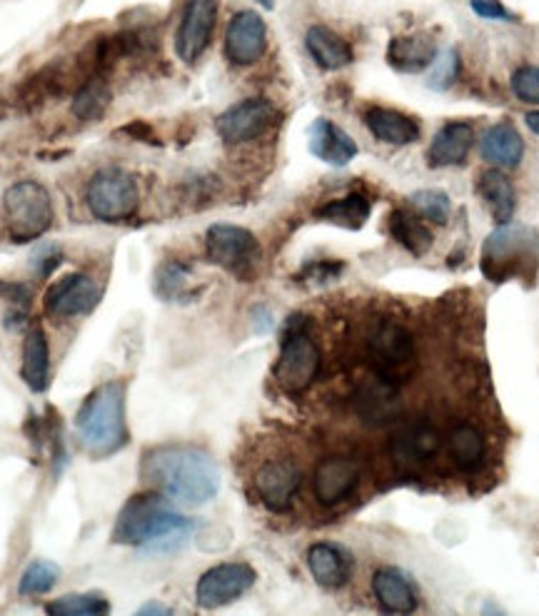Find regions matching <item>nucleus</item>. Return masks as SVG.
Segmentation results:
<instances>
[{
  "label": "nucleus",
  "instance_id": "f257e3e1",
  "mask_svg": "<svg viewBox=\"0 0 539 616\" xmlns=\"http://www.w3.org/2000/svg\"><path fill=\"white\" fill-rule=\"evenodd\" d=\"M143 477L165 497L190 506L207 504L220 489V470L213 457L188 445L161 447L145 454Z\"/></svg>",
  "mask_w": 539,
  "mask_h": 616
},
{
  "label": "nucleus",
  "instance_id": "f03ea898",
  "mask_svg": "<svg viewBox=\"0 0 539 616\" xmlns=\"http://www.w3.org/2000/svg\"><path fill=\"white\" fill-rule=\"evenodd\" d=\"M195 522L170 510L161 495H138L128 499L113 527L115 544L145 547L153 552H172L188 542Z\"/></svg>",
  "mask_w": 539,
  "mask_h": 616
},
{
  "label": "nucleus",
  "instance_id": "7ed1b4c3",
  "mask_svg": "<svg viewBox=\"0 0 539 616\" xmlns=\"http://www.w3.org/2000/svg\"><path fill=\"white\" fill-rule=\"evenodd\" d=\"M76 427L82 447L93 457H107L128 442L126 387L123 382H105L82 402Z\"/></svg>",
  "mask_w": 539,
  "mask_h": 616
},
{
  "label": "nucleus",
  "instance_id": "20e7f679",
  "mask_svg": "<svg viewBox=\"0 0 539 616\" xmlns=\"http://www.w3.org/2000/svg\"><path fill=\"white\" fill-rule=\"evenodd\" d=\"M539 257V238L535 230L519 228V224H500L487 238L483 247V262L479 268L492 282H508L522 278L529 270L535 272Z\"/></svg>",
  "mask_w": 539,
  "mask_h": 616
},
{
  "label": "nucleus",
  "instance_id": "39448f33",
  "mask_svg": "<svg viewBox=\"0 0 539 616\" xmlns=\"http://www.w3.org/2000/svg\"><path fill=\"white\" fill-rule=\"evenodd\" d=\"M308 328L310 322L305 315H293L283 330V339H280V355L272 374L290 395L305 393L320 372V349Z\"/></svg>",
  "mask_w": 539,
  "mask_h": 616
},
{
  "label": "nucleus",
  "instance_id": "423d86ee",
  "mask_svg": "<svg viewBox=\"0 0 539 616\" xmlns=\"http://www.w3.org/2000/svg\"><path fill=\"white\" fill-rule=\"evenodd\" d=\"M3 210L8 235L18 245L43 238L55 218L51 193L36 180H21L8 188L3 195Z\"/></svg>",
  "mask_w": 539,
  "mask_h": 616
},
{
  "label": "nucleus",
  "instance_id": "0eeeda50",
  "mask_svg": "<svg viewBox=\"0 0 539 616\" xmlns=\"http://www.w3.org/2000/svg\"><path fill=\"white\" fill-rule=\"evenodd\" d=\"M368 355L377 377L393 382V385L408 380L414 364H418V349H414L412 335L408 328H402L395 320H383L372 330L368 339Z\"/></svg>",
  "mask_w": 539,
  "mask_h": 616
},
{
  "label": "nucleus",
  "instance_id": "6e6552de",
  "mask_svg": "<svg viewBox=\"0 0 539 616\" xmlns=\"http://www.w3.org/2000/svg\"><path fill=\"white\" fill-rule=\"evenodd\" d=\"M86 200L90 213L103 222H120L136 215L140 193L136 175L123 168L98 170L88 182Z\"/></svg>",
  "mask_w": 539,
  "mask_h": 616
},
{
  "label": "nucleus",
  "instance_id": "1a4fd4ad",
  "mask_svg": "<svg viewBox=\"0 0 539 616\" xmlns=\"http://www.w3.org/2000/svg\"><path fill=\"white\" fill-rule=\"evenodd\" d=\"M207 260L238 278H251L260 262V243L251 230L240 224H213L205 235Z\"/></svg>",
  "mask_w": 539,
  "mask_h": 616
},
{
  "label": "nucleus",
  "instance_id": "9d476101",
  "mask_svg": "<svg viewBox=\"0 0 539 616\" xmlns=\"http://www.w3.org/2000/svg\"><path fill=\"white\" fill-rule=\"evenodd\" d=\"M278 111L268 98H247L230 105L226 113L218 115L215 130L228 145H243L260 138L275 125Z\"/></svg>",
  "mask_w": 539,
  "mask_h": 616
},
{
  "label": "nucleus",
  "instance_id": "9b49d317",
  "mask_svg": "<svg viewBox=\"0 0 539 616\" xmlns=\"http://www.w3.org/2000/svg\"><path fill=\"white\" fill-rule=\"evenodd\" d=\"M257 572L245 562H226L207 569L195 587V599L203 609H220L251 592Z\"/></svg>",
  "mask_w": 539,
  "mask_h": 616
},
{
  "label": "nucleus",
  "instance_id": "f8f14e48",
  "mask_svg": "<svg viewBox=\"0 0 539 616\" xmlns=\"http://www.w3.org/2000/svg\"><path fill=\"white\" fill-rule=\"evenodd\" d=\"M218 25V0H188L176 36V53L182 63H195L210 46Z\"/></svg>",
  "mask_w": 539,
  "mask_h": 616
},
{
  "label": "nucleus",
  "instance_id": "ddd939ff",
  "mask_svg": "<svg viewBox=\"0 0 539 616\" xmlns=\"http://www.w3.org/2000/svg\"><path fill=\"white\" fill-rule=\"evenodd\" d=\"M101 303V287L90 274H65L46 293V312L53 318H78L95 310Z\"/></svg>",
  "mask_w": 539,
  "mask_h": 616
},
{
  "label": "nucleus",
  "instance_id": "4468645a",
  "mask_svg": "<svg viewBox=\"0 0 539 616\" xmlns=\"http://www.w3.org/2000/svg\"><path fill=\"white\" fill-rule=\"evenodd\" d=\"M268 50V25L255 11H240L226 30V55L232 65H255Z\"/></svg>",
  "mask_w": 539,
  "mask_h": 616
},
{
  "label": "nucleus",
  "instance_id": "2eb2a0df",
  "mask_svg": "<svg viewBox=\"0 0 539 616\" xmlns=\"http://www.w3.org/2000/svg\"><path fill=\"white\" fill-rule=\"evenodd\" d=\"M303 472L293 460L265 462L255 474V492L272 512H285L300 492Z\"/></svg>",
  "mask_w": 539,
  "mask_h": 616
},
{
  "label": "nucleus",
  "instance_id": "dca6fc26",
  "mask_svg": "<svg viewBox=\"0 0 539 616\" xmlns=\"http://www.w3.org/2000/svg\"><path fill=\"white\" fill-rule=\"evenodd\" d=\"M360 482V464L350 457H328L318 464L312 479L315 499L322 506H335L355 492Z\"/></svg>",
  "mask_w": 539,
  "mask_h": 616
},
{
  "label": "nucleus",
  "instance_id": "f3484780",
  "mask_svg": "<svg viewBox=\"0 0 539 616\" xmlns=\"http://www.w3.org/2000/svg\"><path fill=\"white\" fill-rule=\"evenodd\" d=\"M355 407H358L360 420L368 427H387V424L400 420L402 414V399L397 393V385L377 377V374L358 389Z\"/></svg>",
  "mask_w": 539,
  "mask_h": 616
},
{
  "label": "nucleus",
  "instance_id": "a211bd4d",
  "mask_svg": "<svg viewBox=\"0 0 539 616\" xmlns=\"http://www.w3.org/2000/svg\"><path fill=\"white\" fill-rule=\"evenodd\" d=\"M439 449V435L435 427L422 422L405 424L389 439V452H393L397 464L414 467V464L429 462Z\"/></svg>",
  "mask_w": 539,
  "mask_h": 616
},
{
  "label": "nucleus",
  "instance_id": "6ab92c4d",
  "mask_svg": "<svg viewBox=\"0 0 539 616\" xmlns=\"http://www.w3.org/2000/svg\"><path fill=\"white\" fill-rule=\"evenodd\" d=\"M310 153L322 163L345 168L358 157V143L333 120L318 118L310 125Z\"/></svg>",
  "mask_w": 539,
  "mask_h": 616
},
{
  "label": "nucleus",
  "instance_id": "aec40b11",
  "mask_svg": "<svg viewBox=\"0 0 539 616\" xmlns=\"http://www.w3.org/2000/svg\"><path fill=\"white\" fill-rule=\"evenodd\" d=\"M472 145H475V130L470 123H445L429 143L427 161L433 168H454L467 161Z\"/></svg>",
  "mask_w": 539,
  "mask_h": 616
},
{
  "label": "nucleus",
  "instance_id": "412c9836",
  "mask_svg": "<svg viewBox=\"0 0 539 616\" xmlns=\"http://www.w3.org/2000/svg\"><path fill=\"white\" fill-rule=\"evenodd\" d=\"M372 592L380 609L389 614H410L418 609L420 596L410 577L395 567H383L372 577Z\"/></svg>",
  "mask_w": 539,
  "mask_h": 616
},
{
  "label": "nucleus",
  "instance_id": "4be33fe9",
  "mask_svg": "<svg viewBox=\"0 0 539 616\" xmlns=\"http://www.w3.org/2000/svg\"><path fill=\"white\" fill-rule=\"evenodd\" d=\"M308 569L312 579L325 589H339L350 581L352 556L343 547L320 542L308 549Z\"/></svg>",
  "mask_w": 539,
  "mask_h": 616
},
{
  "label": "nucleus",
  "instance_id": "5701e85b",
  "mask_svg": "<svg viewBox=\"0 0 539 616\" xmlns=\"http://www.w3.org/2000/svg\"><path fill=\"white\" fill-rule=\"evenodd\" d=\"M439 53L437 40L429 33H414V36H397L387 48V63L400 73H422Z\"/></svg>",
  "mask_w": 539,
  "mask_h": 616
},
{
  "label": "nucleus",
  "instance_id": "b1692460",
  "mask_svg": "<svg viewBox=\"0 0 539 616\" xmlns=\"http://www.w3.org/2000/svg\"><path fill=\"white\" fill-rule=\"evenodd\" d=\"M479 155L495 168L512 170L525 155V140L512 123H497L479 140Z\"/></svg>",
  "mask_w": 539,
  "mask_h": 616
},
{
  "label": "nucleus",
  "instance_id": "393cba45",
  "mask_svg": "<svg viewBox=\"0 0 539 616\" xmlns=\"http://www.w3.org/2000/svg\"><path fill=\"white\" fill-rule=\"evenodd\" d=\"M364 125L380 143L387 145H412L420 140L418 120L393 107H370L364 113Z\"/></svg>",
  "mask_w": 539,
  "mask_h": 616
},
{
  "label": "nucleus",
  "instance_id": "a878e982",
  "mask_svg": "<svg viewBox=\"0 0 539 616\" xmlns=\"http://www.w3.org/2000/svg\"><path fill=\"white\" fill-rule=\"evenodd\" d=\"M305 48H308L315 65L322 70H343L352 63L350 43L335 30H330L328 25H312L305 36Z\"/></svg>",
  "mask_w": 539,
  "mask_h": 616
},
{
  "label": "nucleus",
  "instance_id": "bb28decb",
  "mask_svg": "<svg viewBox=\"0 0 539 616\" xmlns=\"http://www.w3.org/2000/svg\"><path fill=\"white\" fill-rule=\"evenodd\" d=\"M21 377L33 393H46L51 385V347L40 328H33L23 343V364Z\"/></svg>",
  "mask_w": 539,
  "mask_h": 616
},
{
  "label": "nucleus",
  "instance_id": "cd10ccee",
  "mask_svg": "<svg viewBox=\"0 0 539 616\" xmlns=\"http://www.w3.org/2000/svg\"><path fill=\"white\" fill-rule=\"evenodd\" d=\"M477 193L485 200L497 224H508L512 220L514 210H517V193H514L512 180L500 168L485 170L479 175Z\"/></svg>",
  "mask_w": 539,
  "mask_h": 616
},
{
  "label": "nucleus",
  "instance_id": "c85d7f7f",
  "mask_svg": "<svg viewBox=\"0 0 539 616\" xmlns=\"http://www.w3.org/2000/svg\"><path fill=\"white\" fill-rule=\"evenodd\" d=\"M68 82H70V75L65 73L63 65L51 63L23 82L18 90V100L26 107H38V105L48 103V100L61 98L65 90H68Z\"/></svg>",
  "mask_w": 539,
  "mask_h": 616
},
{
  "label": "nucleus",
  "instance_id": "c756f323",
  "mask_svg": "<svg viewBox=\"0 0 539 616\" xmlns=\"http://www.w3.org/2000/svg\"><path fill=\"white\" fill-rule=\"evenodd\" d=\"M370 213H372L370 197L362 193H350L345 197L330 200V203H325L318 213H315V218L337 224V228L345 230H360L364 228V222H368Z\"/></svg>",
  "mask_w": 539,
  "mask_h": 616
},
{
  "label": "nucleus",
  "instance_id": "7c9ffc66",
  "mask_svg": "<svg viewBox=\"0 0 539 616\" xmlns=\"http://www.w3.org/2000/svg\"><path fill=\"white\" fill-rule=\"evenodd\" d=\"M389 235L414 257L427 255L435 243L433 232L420 220V215L412 210H395L389 215Z\"/></svg>",
  "mask_w": 539,
  "mask_h": 616
},
{
  "label": "nucleus",
  "instance_id": "2f4dec72",
  "mask_svg": "<svg viewBox=\"0 0 539 616\" xmlns=\"http://www.w3.org/2000/svg\"><path fill=\"white\" fill-rule=\"evenodd\" d=\"M447 449L462 472H475L485 462V437L472 424H458L447 437Z\"/></svg>",
  "mask_w": 539,
  "mask_h": 616
},
{
  "label": "nucleus",
  "instance_id": "473e14b6",
  "mask_svg": "<svg viewBox=\"0 0 539 616\" xmlns=\"http://www.w3.org/2000/svg\"><path fill=\"white\" fill-rule=\"evenodd\" d=\"M111 86H107V78H86L78 86L76 95H73V115L82 123H93L101 120L107 105H111Z\"/></svg>",
  "mask_w": 539,
  "mask_h": 616
},
{
  "label": "nucleus",
  "instance_id": "72a5a7b5",
  "mask_svg": "<svg viewBox=\"0 0 539 616\" xmlns=\"http://www.w3.org/2000/svg\"><path fill=\"white\" fill-rule=\"evenodd\" d=\"M48 614L55 616H98L111 612V604L103 594H65L61 599H55L46 606Z\"/></svg>",
  "mask_w": 539,
  "mask_h": 616
},
{
  "label": "nucleus",
  "instance_id": "f704fd0d",
  "mask_svg": "<svg viewBox=\"0 0 539 616\" xmlns=\"http://www.w3.org/2000/svg\"><path fill=\"white\" fill-rule=\"evenodd\" d=\"M410 207L420 218H425L435 224H445L452 215V200L445 190H418V193L410 195Z\"/></svg>",
  "mask_w": 539,
  "mask_h": 616
},
{
  "label": "nucleus",
  "instance_id": "c9c22d12",
  "mask_svg": "<svg viewBox=\"0 0 539 616\" xmlns=\"http://www.w3.org/2000/svg\"><path fill=\"white\" fill-rule=\"evenodd\" d=\"M61 579V567L48 560H36L28 564V569L23 572V577L18 581V592L23 596H38L48 594Z\"/></svg>",
  "mask_w": 539,
  "mask_h": 616
},
{
  "label": "nucleus",
  "instance_id": "e433bc0d",
  "mask_svg": "<svg viewBox=\"0 0 539 616\" xmlns=\"http://www.w3.org/2000/svg\"><path fill=\"white\" fill-rule=\"evenodd\" d=\"M458 78H460V55L454 48H447L442 53H437L433 65H429L425 86L429 90H435V93H445V90H450L454 82H458Z\"/></svg>",
  "mask_w": 539,
  "mask_h": 616
},
{
  "label": "nucleus",
  "instance_id": "4c0bfd02",
  "mask_svg": "<svg viewBox=\"0 0 539 616\" xmlns=\"http://www.w3.org/2000/svg\"><path fill=\"white\" fill-rule=\"evenodd\" d=\"M190 280V268L182 262H165L161 265V270L155 274V293L163 299H180L185 297V287Z\"/></svg>",
  "mask_w": 539,
  "mask_h": 616
},
{
  "label": "nucleus",
  "instance_id": "58836bf2",
  "mask_svg": "<svg viewBox=\"0 0 539 616\" xmlns=\"http://www.w3.org/2000/svg\"><path fill=\"white\" fill-rule=\"evenodd\" d=\"M512 93L522 103H532L539 105V68L537 65H522V68L514 70L510 80Z\"/></svg>",
  "mask_w": 539,
  "mask_h": 616
},
{
  "label": "nucleus",
  "instance_id": "ea45409f",
  "mask_svg": "<svg viewBox=\"0 0 539 616\" xmlns=\"http://www.w3.org/2000/svg\"><path fill=\"white\" fill-rule=\"evenodd\" d=\"M470 5L477 18L483 21H504V23L514 21V13H510L508 8L502 5V0H470Z\"/></svg>",
  "mask_w": 539,
  "mask_h": 616
},
{
  "label": "nucleus",
  "instance_id": "a19ab883",
  "mask_svg": "<svg viewBox=\"0 0 539 616\" xmlns=\"http://www.w3.org/2000/svg\"><path fill=\"white\" fill-rule=\"evenodd\" d=\"M343 270H345L343 262H328V260L325 262H312L300 272V282L305 280V282H318V285H320V282L335 280Z\"/></svg>",
  "mask_w": 539,
  "mask_h": 616
},
{
  "label": "nucleus",
  "instance_id": "79ce46f5",
  "mask_svg": "<svg viewBox=\"0 0 539 616\" xmlns=\"http://www.w3.org/2000/svg\"><path fill=\"white\" fill-rule=\"evenodd\" d=\"M0 297H3L5 303L28 307L33 293H30L28 285H23V282H8V280H3V282H0Z\"/></svg>",
  "mask_w": 539,
  "mask_h": 616
},
{
  "label": "nucleus",
  "instance_id": "37998d69",
  "mask_svg": "<svg viewBox=\"0 0 539 616\" xmlns=\"http://www.w3.org/2000/svg\"><path fill=\"white\" fill-rule=\"evenodd\" d=\"M120 132H123V136H130L132 140H140V143H151V145L157 143V138L153 136L151 125H145L143 120H136V123L126 125V128H123Z\"/></svg>",
  "mask_w": 539,
  "mask_h": 616
},
{
  "label": "nucleus",
  "instance_id": "c03bdc74",
  "mask_svg": "<svg viewBox=\"0 0 539 616\" xmlns=\"http://www.w3.org/2000/svg\"><path fill=\"white\" fill-rule=\"evenodd\" d=\"M138 614H143V616L145 614H172V609H168V606H161V604H147Z\"/></svg>",
  "mask_w": 539,
  "mask_h": 616
},
{
  "label": "nucleus",
  "instance_id": "a18cd8bd",
  "mask_svg": "<svg viewBox=\"0 0 539 616\" xmlns=\"http://www.w3.org/2000/svg\"><path fill=\"white\" fill-rule=\"evenodd\" d=\"M525 123H527V128L535 132V136H539V111L527 113V115H525Z\"/></svg>",
  "mask_w": 539,
  "mask_h": 616
},
{
  "label": "nucleus",
  "instance_id": "49530a36",
  "mask_svg": "<svg viewBox=\"0 0 539 616\" xmlns=\"http://www.w3.org/2000/svg\"><path fill=\"white\" fill-rule=\"evenodd\" d=\"M257 5H262L265 11H272V8H275V0H255Z\"/></svg>",
  "mask_w": 539,
  "mask_h": 616
}]
</instances>
